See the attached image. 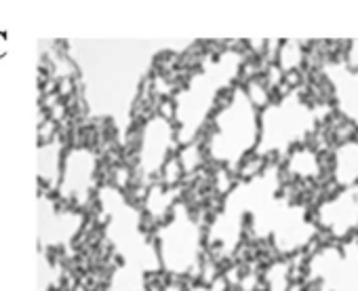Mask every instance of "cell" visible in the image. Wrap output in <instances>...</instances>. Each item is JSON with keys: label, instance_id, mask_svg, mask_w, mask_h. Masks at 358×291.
I'll list each match as a JSON object with an SVG mask.
<instances>
[{"label": "cell", "instance_id": "obj_3", "mask_svg": "<svg viewBox=\"0 0 358 291\" xmlns=\"http://www.w3.org/2000/svg\"><path fill=\"white\" fill-rule=\"evenodd\" d=\"M97 161L87 148H74L64 157L57 190L74 205H83L95 188Z\"/></svg>", "mask_w": 358, "mask_h": 291}, {"label": "cell", "instance_id": "obj_1", "mask_svg": "<svg viewBox=\"0 0 358 291\" xmlns=\"http://www.w3.org/2000/svg\"><path fill=\"white\" fill-rule=\"evenodd\" d=\"M257 143L259 118L255 112V104L247 93L236 91L232 99L222 110H217L205 150L213 161L226 167H236L245 159H249L251 150L257 148Z\"/></svg>", "mask_w": 358, "mask_h": 291}, {"label": "cell", "instance_id": "obj_2", "mask_svg": "<svg viewBox=\"0 0 358 291\" xmlns=\"http://www.w3.org/2000/svg\"><path fill=\"white\" fill-rule=\"evenodd\" d=\"M203 247L201 226L190 213H184L175 205L166 222L158 232V257L160 264L173 274H186L199 262Z\"/></svg>", "mask_w": 358, "mask_h": 291}, {"label": "cell", "instance_id": "obj_4", "mask_svg": "<svg viewBox=\"0 0 358 291\" xmlns=\"http://www.w3.org/2000/svg\"><path fill=\"white\" fill-rule=\"evenodd\" d=\"M177 139V131L169 118L156 116L148 120L139 141V169L143 173H160L169 163V150Z\"/></svg>", "mask_w": 358, "mask_h": 291}, {"label": "cell", "instance_id": "obj_5", "mask_svg": "<svg viewBox=\"0 0 358 291\" xmlns=\"http://www.w3.org/2000/svg\"><path fill=\"white\" fill-rule=\"evenodd\" d=\"M41 224L43 228H49L51 226V234H47L43 241L45 243H51L53 247L70 241L78 228H80V215L72 209H57L55 205L49 209V207H43V213H41Z\"/></svg>", "mask_w": 358, "mask_h": 291}]
</instances>
